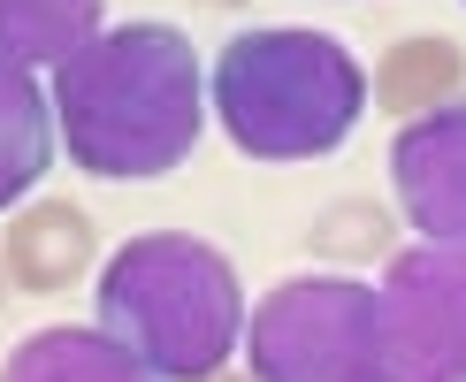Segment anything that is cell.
<instances>
[{"label":"cell","mask_w":466,"mask_h":382,"mask_svg":"<svg viewBox=\"0 0 466 382\" xmlns=\"http://www.w3.org/2000/svg\"><path fill=\"white\" fill-rule=\"evenodd\" d=\"M54 115H62V146L85 176L107 184L168 176L177 161H191L207 123L199 54L177 24L100 31L54 76Z\"/></svg>","instance_id":"obj_1"},{"label":"cell","mask_w":466,"mask_h":382,"mask_svg":"<svg viewBox=\"0 0 466 382\" xmlns=\"http://www.w3.org/2000/svg\"><path fill=\"white\" fill-rule=\"evenodd\" d=\"M367 69L344 38L314 24H260L238 31L215 62V115L229 146L252 161H321L352 138L367 107Z\"/></svg>","instance_id":"obj_2"},{"label":"cell","mask_w":466,"mask_h":382,"mask_svg":"<svg viewBox=\"0 0 466 382\" xmlns=\"http://www.w3.org/2000/svg\"><path fill=\"white\" fill-rule=\"evenodd\" d=\"M100 329L168 382H215L245 329L238 267L191 229H146L100 267Z\"/></svg>","instance_id":"obj_3"},{"label":"cell","mask_w":466,"mask_h":382,"mask_svg":"<svg viewBox=\"0 0 466 382\" xmlns=\"http://www.w3.org/2000/svg\"><path fill=\"white\" fill-rule=\"evenodd\" d=\"M252 382H390L382 298L352 276H299L260 298L245 329Z\"/></svg>","instance_id":"obj_4"},{"label":"cell","mask_w":466,"mask_h":382,"mask_svg":"<svg viewBox=\"0 0 466 382\" xmlns=\"http://www.w3.org/2000/svg\"><path fill=\"white\" fill-rule=\"evenodd\" d=\"M375 298L390 382H466V245L390 253Z\"/></svg>","instance_id":"obj_5"},{"label":"cell","mask_w":466,"mask_h":382,"mask_svg":"<svg viewBox=\"0 0 466 382\" xmlns=\"http://www.w3.org/2000/svg\"><path fill=\"white\" fill-rule=\"evenodd\" d=\"M390 184H398V215L420 229V245H466V100L398 130Z\"/></svg>","instance_id":"obj_6"},{"label":"cell","mask_w":466,"mask_h":382,"mask_svg":"<svg viewBox=\"0 0 466 382\" xmlns=\"http://www.w3.org/2000/svg\"><path fill=\"white\" fill-rule=\"evenodd\" d=\"M0 260H8V283H15V291L54 298V291H69V283L92 267V222L76 215L69 199H31V215L8 222Z\"/></svg>","instance_id":"obj_7"},{"label":"cell","mask_w":466,"mask_h":382,"mask_svg":"<svg viewBox=\"0 0 466 382\" xmlns=\"http://www.w3.org/2000/svg\"><path fill=\"white\" fill-rule=\"evenodd\" d=\"M0 382H161L123 352L107 329H38L8 352Z\"/></svg>","instance_id":"obj_8"},{"label":"cell","mask_w":466,"mask_h":382,"mask_svg":"<svg viewBox=\"0 0 466 382\" xmlns=\"http://www.w3.org/2000/svg\"><path fill=\"white\" fill-rule=\"evenodd\" d=\"M459 85H466V54L451 38H398V46L382 54V69H375V100L390 115H405V123L451 107Z\"/></svg>","instance_id":"obj_9"},{"label":"cell","mask_w":466,"mask_h":382,"mask_svg":"<svg viewBox=\"0 0 466 382\" xmlns=\"http://www.w3.org/2000/svg\"><path fill=\"white\" fill-rule=\"evenodd\" d=\"M54 161V130H46V100H38L31 69L0 54V206L24 199Z\"/></svg>","instance_id":"obj_10"},{"label":"cell","mask_w":466,"mask_h":382,"mask_svg":"<svg viewBox=\"0 0 466 382\" xmlns=\"http://www.w3.org/2000/svg\"><path fill=\"white\" fill-rule=\"evenodd\" d=\"M92 38H100V0H0L8 62H69Z\"/></svg>","instance_id":"obj_11"},{"label":"cell","mask_w":466,"mask_h":382,"mask_svg":"<svg viewBox=\"0 0 466 382\" xmlns=\"http://www.w3.org/2000/svg\"><path fill=\"white\" fill-rule=\"evenodd\" d=\"M314 245L321 260H382L390 253V206H375V199H337L329 215L314 222Z\"/></svg>","instance_id":"obj_12"},{"label":"cell","mask_w":466,"mask_h":382,"mask_svg":"<svg viewBox=\"0 0 466 382\" xmlns=\"http://www.w3.org/2000/svg\"><path fill=\"white\" fill-rule=\"evenodd\" d=\"M0 298H8V260H0Z\"/></svg>","instance_id":"obj_13"},{"label":"cell","mask_w":466,"mask_h":382,"mask_svg":"<svg viewBox=\"0 0 466 382\" xmlns=\"http://www.w3.org/2000/svg\"><path fill=\"white\" fill-rule=\"evenodd\" d=\"M215 382H245V375H215Z\"/></svg>","instance_id":"obj_14"},{"label":"cell","mask_w":466,"mask_h":382,"mask_svg":"<svg viewBox=\"0 0 466 382\" xmlns=\"http://www.w3.org/2000/svg\"><path fill=\"white\" fill-rule=\"evenodd\" d=\"M222 8H238V0H222Z\"/></svg>","instance_id":"obj_15"}]
</instances>
